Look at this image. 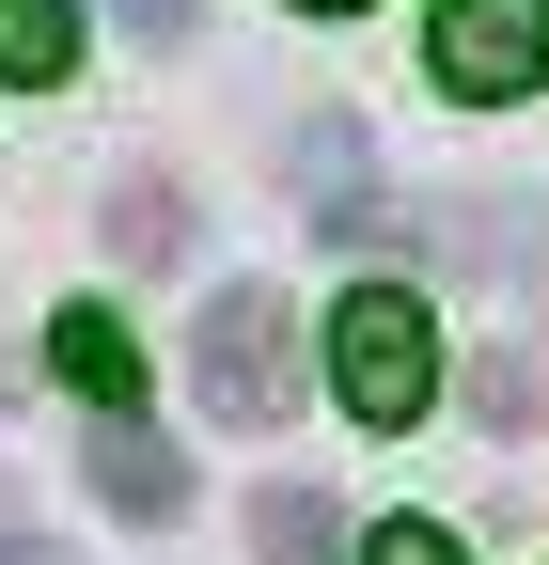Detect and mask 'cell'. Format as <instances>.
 Returning a JSON list of instances; mask_svg holds the SVG:
<instances>
[{"mask_svg": "<svg viewBox=\"0 0 549 565\" xmlns=\"http://www.w3.org/2000/svg\"><path fill=\"white\" fill-rule=\"evenodd\" d=\"M330 393H346V424H424L440 408V315L408 299V282H346V315H330Z\"/></svg>", "mask_w": 549, "mask_h": 565, "instance_id": "obj_1", "label": "cell"}, {"mask_svg": "<svg viewBox=\"0 0 549 565\" xmlns=\"http://www.w3.org/2000/svg\"><path fill=\"white\" fill-rule=\"evenodd\" d=\"M189 377H204L220 424H283V408H299V315L267 299V282H220L204 330H189Z\"/></svg>", "mask_w": 549, "mask_h": 565, "instance_id": "obj_2", "label": "cell"}, {"mask_svg": "<svg viewBox=\"0 0 549 565\" xmlns=\"http://www.w3.org/2000/svg\"><path fill=\"white\" fill-rule=\"evenodd\" d=\"M424 79H440L455 110H518V95L549 79V0H440Z\"/></svg>", "mask_w": 549, "mask_h": 565, "instance_id": "obj_3", "label": "cell"}, {"mask_svg": "<svg viewBox=\"0 0 549 565\" xmlns=\"http://www.w3.org/2000/svg\"><path fill=\"white\" fill-rule=\"evenodd\" d=\"M95 503H110V519H189V456L158 440L142 408H126V424H95Z\"/></svg>", "mask_w": 549, "mask_h": 565, "instance_id": "obj_4", "label": "cell"}, {"mask_svg": "<svg viewBox=\"0 0 549 565\" xmlns=\"http://www.w3.org/2000/svg\"><path fill=\"white\" fill-rule=\"evenodd\" d=\"M47 362H63V393H79L95 424H126V408H142V345H126V315H95V299L47 330Z\"/></svg>", "mask_w": 549, "mask_h": 565, "instance_id": "obj_5", "label": "cell"}, {"mask_svg": "<svg viewBox=\"0 0 549 565\" xmlns=\"http://www.w3.org/2000/svg\"><path fill=\"white\" fill-rule=\"evenodd\" d=\"M251 550L267 565H346V519H330L314 487H267V503H251Z\"/></svg>", "mask_w": 549, "mask_h": 565, "instance_id": "obj_6", "label": "cell"}, {"mask_svg": "<svg viewBox=\"0 0 549 565\" xmlns=\"http://www.w3.org/2000/svg\"><path fill=\"white\" fill-rule=\"evenodd\" d=\"M79 63V0H0V79H63Z\"/></svg>", "mask_w": 549, "mask_h": 565, "instance_id": "obj_7", "label": "cell"}, {"mask_svg": "<svg viewBox=\"0 0 549 565\" xmlns=\"http://www.w3.org/2000/svg\"><path fill=\"white\" fill-rule=\"evenodd\" d=\"M110 236H126V252H142V267H158V252L189 236V204H173V189H126V204H110Z\"/></svg>", "mask_w": 549, "mask_h": 565, "instance_id": "obj_8", "label": "cell"}, {"mask_svg": "<svg viewBox=\"0 0 549 565\" xmlns=\"http://www.w3.org/2000/svg\"><path fill=\"white\" fill-rule=\"evenodd\" d=\"M362 565H455V534H440V519H377V534H362Z\"/></svg>", "mask_w": 549, "mask_h": 565, "instance_id": "obj_9", "label": "cell"}, {"mask_svg": "<svg viewBox=\"0 0 549 565\" xmlns=\"http://www.w3.org/2000/svg\"><path fill=\"white\" fill-rule=\"evenodd\" d=\"M110 17H126V32H142V47H173V32L204 17V0H110Z\"/></svg>", "mask_w": 549, "mask_h": 565, "instance_id": "obj_10", "label": "cell"}, {"mask_svg": "<svg viewBox=\"0 0 549 565\" xmlns=\"http://www.w3.org/2000/svg\"><path fill=\"white\" fill-rule=\"evenodd\" d=\"M0 565H63V550H32V534H0Z\"/></svg>", "mask_w": 549, "mask_h": 565, "instance_id": "obj_11", "label": "cell"}, {"mask_svg": "<svg viewBox=\"0 0 549 565\" xmlns=\"http://www.w3.org/2000/svg\"><path fill=\"white\" fill-rule=\"evenodd\" d=\"M299 17H362V0H299Z\"/></svg>", "mask_w": 549, "mask_h": 565, "instance_id": "obj_12", "label": "cell"}]
</instances>
